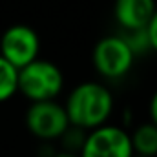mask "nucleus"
Wrapping results in <instances>:
<instances>
[{"label": "nucleus", "mask_w": 157, "mask_h": 157, "mask_svg": "<svg viewBox=\"0 0 157 157\" xmlns=\"http://www.w3.org/2000/svg\"><path fill=\"white\" fill-rule=\"evenodd\" d=\"M18 93V68L0 55V102L13 99Z\"/></svg>", "instance_id": "nucleus-9"}, {"label": "nucleus", "mask_w": 157, "mask_h": 157, "mask_svg": "<svg viewBox=\"0 0 157 157\" xmlns=\"http://www.w3.org/2000/svg\"><path fill=\"white\" fill-rule=\"evenodd\" d=\"M146 31H148V39H150V48H152V51L157 53V7L146 24Z\"/></svg>", "instance_id": "nucleus-12"}, {"label": "nucleus", "mask_w": 157, "mask_h": 157, "mask_svg": "<svg viewBox=\"0 0 157 157\" xmlns=\"http://www.w3.org/2000/svg\"><path fill=\"white\" fill-rule=\"evenodd\" d=\"M130 141L133 154L157 157V124L152 121L139 124L130 133Z\"/></svg>", "instance_id": "nucleus-8"}, {"label": "nucleus", "mask_w": 157, "mask_h": 157, "mask_svg": "<svg viewBox=\"0 0 157 157\" xmlns=\"http://www.w3.org/2000/svg\"><path fill=\"white\" fill-rule=\"evenodd\" d=\"M113 108V93L108 86L95 80H86L75 86L68 93V99L64 102L70 124L82 130H91L108 122Z\"/></svg>", "instance_id": "nucleus-1"}, {"label": "nucleus", "mask_w": 157, "mask_h": 157, "mask_svg": "<svg viewBox=\"0 0 157 157\" xmlns=\"http://www.w3.org/2000/svg\"><path fill=\"white\" fill-rule=\"evenodd\" d=\"M132 157H148V155H139V154H133Z\"/></svg>", "instance_id": "nucleus-15"}, {"label": "nucleus", "mask_w": 157, "mask_h": 157, "mask_svg": "<svg viewBox=\"0 0 157 157\" xmlns=\"http://www.w3.org/2000/svg\"><path fill=\"white\" fill-rule=\"evenodd\" d=\"M124 42L130 46V49L135 53V57L139 55H144L148 53L152 48H150V39H148V31L146 28H137V29H121L119 33Z\"/></svg>", "instance_id": "nucleus-10"}, {"label": "nucleus", "mask_w": 157, "mask_h": 157, "mask_svg": "<svg viewBox=\"0 0 157 157\" xmlns=\"http://www.w3.org/2000/svg\"><path fill=\"white\" fill-rule=\"evenodd\" d=\"M70 126L64 104L57 102V99L37 101L26 112V128L28 132L44 143L57 141Z\"/></svg>", "instance_id": "nucleus-5"}, {"label": "nucleus", "mask_w": 157, "mask_h": 157, "mask_svg": "<svg viewBox=\"0 0 157 157\" xmlns=\"http://www.w3.org/2000/svg\"><path fill=\"white\" fill-rule=\"evenodd\" d=\"M80 157H132L130 133L117 124H101L86 132L84 143L78 150Z\"/></svg>", "instance_id": "nucleus-4"}, {"label": "nucleus", "mask_w": 157, "mask_h": 157, "mask_svg": "<svg viewBox=\"0 0 157 157\" xmlns=\"http://www.w3.org/2000/svg\"><path fill=\"white\" fill-rule=\"evenodd\" d=\"M62 90L64 73L51 60L37 57L35 60L18 68V93H22L31 102L57 99Z\"/></svg>", "instance_id": "nucleus-2"}, {"label": "nucleus", "mask_w": 157, "mask_h": 157, "mask_svg": "<svg viewBox=\"0 0 157 157\" xmlns=\"http://www.w3.org/2000/svg\"><path fill=\"white\" fill-rule=\"evenodd\" d=\"M86 132L88 130H82V128H77V126H68L66 132L60 135V141L64 144V150L66 152H73V154H78L82 143H84V137H86Z\"/></svg>", "instance_id": "nucleus-11"}, {"label": "nucleus", "mask_w": 157, "mask_h": 157, "mask_svg": "<svg viewBox=\"0 0 157 157\" xmlns=\"http://www.w3.org/2000/svg\"><path fill=\"white\" fill-rule=\"evenodd\" d=\"M39 53V33L26 24L9 26L0 37V55L6 60H9L15 68H22L28 62L35 60Z\"/></svg>", "instance_id": "nucleus-6"}, {"label": "nucleus", "mask_w": 157, "mask_h": 157, "mask_svg": "<svg viewBox=\"0 0 157 157\" xmlns=\"http://www.w3.org/2000/svg\"><path fill=\"white\" fill-rule=\"evenodd\" d=\"M51 157H80V155H78V154H73V152H66V150H64V152H60V154H53Z\"/></svg>", "instance_id": "nucleus-14"}, {"label": "nucleus", "mask_w": 157, "mask_h": 157, "mask_svg": "<svg viewBox=\"0 0 157 157\" xmlns=\"http://www.w3.org/2000/svg\"><path fill=\"white\" fill-rule=\"evenodd\" d=\"M155 7V0H115L113 17L121 29L146 28Z\"/></svg>", "instance_id": "nucleus-7"}, {"label": "nucleus", "mask_w": 157, "mask_h": 157, "mask_svg": "<svg viewBox=\"0 0 157 157\" xmlns=\"http://www.w3.org/2000/svg\"><path fill=\"white\" fill-rule=\"evenodd\" d=\"M148 112H150V121L157 124V90L154 91V95H152V99H150Z\"/></svg>", "instance_id": "nucleus-13"}, {"label": "nucleus", "mask_w": 157, "mask_h": 157, "mask_svg": "<svg viewBox=\"0 0 157 157\" xmlns=\"http://www.w3.org/2000/svg\"><path fill=\"white\" fill-rule=\"evenodd\" d=\"M91 62L101 77L122 78L133 68L135 53L121 35H108L95 44L91 51Z\"/></svg>", "instance_id": "nucleus-3"}]
</instances>
